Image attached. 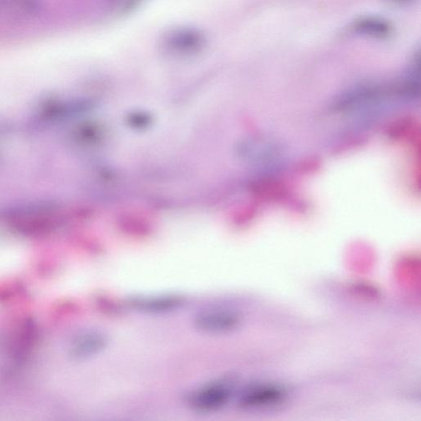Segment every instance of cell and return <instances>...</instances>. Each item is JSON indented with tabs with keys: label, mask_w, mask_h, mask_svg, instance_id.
I'll return each instance as SVG.
<instances>
[{
	"label": "cell",
	"mask_w": 421,
	"mask_h": 421,
	"mask_svg": "<svg viewBox=\"0 0 421 421\" xmlns=\"http://www.w3.org/2000/svg\"><path fill=\"white\" fill-rule=\"evenodd\" d=\"M204 34L194 29H181L169 35L166 39V47L171 52L180 54H194L204 47Z\"/></svg>",
	"instance_id": "obj_4"
},
{
	"label": "cell",
	"mask_w": 421,
	"mask_h": 421,
	"mask_svg": "<svg viewBox=\"0 0 421 421\" xmlns=\"http://www.w3.org/2000/svg\"><path fill=\"white\" fill-rule=\"evenodd\" d=\"M38 5V0H0V10L19 13H34Z\"/></svg>",
	"instance_id": "obj_6"
},
{
	"label": "cell",
	"mask_w": 421,
	"mask_h": 421,
	"mask_svg": "<svg viewBox=\"0 0 421 421\" xmlns=\"http://www.w3.org/2000/svg\"><path fill=\"white\" fill-rule=\"evenodd\" d=\"M108 339L103 333L88 332L76 336L70 342L69 356L74 359H86L98 354L108 346Z\"/></svg>",
	"instance_id": "obj_3"
},
{
	"label": "cell",
	"mask_w": 421,
	"mask_h": 421,
	"mask_svg": "<svg viewBox=\"0 0 421 421\" xmlns=\"http://www.w3.org/2000/svg\"><path fill=\"white\" fill-rule=\"evenodd\" d=\"M231 396L226 385L215 383L202 388L192 396V407L200 412H214L224 407Z\"/></svg>",
	"instance_id": "obj_1"
},
{
	"label": "cell",
	"mask_w": 421,
	"mask_h": 421,
	"mask_svg": "<svg viewBox=\"0 0 421 421\" xmlns=\"http://www.w3.org/2000/svg\"><path fill=\"white\" fill-rule=\"evenodd\" d=\"M136 307L143 311L152 312L169 311L172 308L178 307L181 303L180 299L177 297H156V298H139L136 299L133 302Z\"/></svg>",
	"instance_id": "obj_5"
},
{
	"label": "cell",
	"mask_w": 421,
	"mask_h": 421,
	"mask_svg": "<svg viewBox=\"0 0 421 421\" xmlns=\"http://www.w3.org/2000/svg\"><path fill=\"white\" fill-rule=\"evenodd\" d=\"M239 319L234 313L225 311L202 312L195 318V326L200 331L209 334H220L235 329Z\"/></svg>",
	"instance_id": "obj_2"
}]
</instances>
